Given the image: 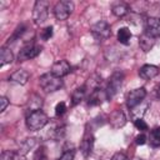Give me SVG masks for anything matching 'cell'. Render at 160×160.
I'll return each instance as SVG.
<instances>
[{
	"label": "cell",
	"instance_id": "cell-1",
	"mask_svg": "<svg viewBox=\"0 0 160 160\" xmlns=\"http://www.w3.org/2000/svg\"><path fill=\"white\" fill-rule=\"evenodd\" d=\"M48 121H49L48 115L41 110L30 112L26 116V126L30 131H38L42 129L48 124Z\"/></svg>",
	"mask_w": 160,
	"mask_h": 160
},
{
	"label": "cell",
	"instance_id": "cell-2",
	"mask_svg": "<svg viewBox=\"0 0 160 160\" xmlns=\"http://www.w3.org/2000/svg\"><path fill=\"white\" fill-rule=\"evenodd\" d=\"M39 82H40V86L42 88V90L46 92H54L62 88V80L60 78H56L51 72L42 74L39 78Z\"/></svg>",
	"mask_w": 160,
	"mask_h": 160
},
{
	"label": "cell",
	"instance_id": "cell-3",
	"mask_svg": "<svg viewBox=\"0 0 160 160\" xmlns=\"http://www.w3.org/2000/svg\"><path fill=\"white\" fill-rule=\"evenodd\" d=\"M122 81H124V74L121 71H115L110 76L108 85H106V89H105V94H106L108 100L112 99L118 94V91L120 90V88L122 85Z\"/></svg>",
	"mask_w": 160,
	"mask_h": 160
},
{
	"label": "cell",
	"instance_id": "cell-4",
	"mask_svg": "<svg viewBox=\"0 0 160 160\" xmlns=\"http://www.w3.org/2000/svg\"><path fill=\"white\" fill-rule=\"evenodd\" d=\"M49 15V2L45 0H38L32 8V20L36 25L46 21Z\"/></svg>",
	"mask_w": 160,
	"mask_h": 160
},
{
	"label": "cell",
	"instance_id": "cell-5",
	"mask_svg": "<svg viewBox=\"0 0 160 160\" xmlns=\"http://www.w3.org/2000/svg\"><path fill=\"white\" fill-rule=\"evenodd\" d=\"M74 10V2L70 0H61L54 6V15L58 20H66Z\"/></svg>",
	"mask_w": 160,
	"mask_h": 160
},
{
	"label": "cell",
	"instance_id": "cell-6",
	"mask_svg": "<svg viewBox=\"0 0 160 160\" xmlns=\"http://www.w3.org/2000/svg\"><path fill=\"white\" fill-rule=\"evenodd\" d=\"M91 34L98 40H105L111 36V28L106 21L100 20L91 26Z\"/></svg>",
	"mask_w": 160,
	"mask_h": 160
},
{
	"label": "cell",
	"instance_id": "cell-7",
	"mask_svg": "<svg viewBox=\"0 0 160 160\" xmlns=\"http://www.w3.org/2000/svg\"><path fill=\"white\" fill-rule=\"evenodd\" d=\"M40 52H41V46H39L36 44H28L20 50V52L18 55V60L19 61H26V60L36 58Z\"/></svg>",
	"mask_w": 160,
	"mask_h": 160
},
{
	"label": "cell",
	"instance_id": "cell-8",
	"mask_svg": "<svg viewBox=\"0 0 160 160\" xmlns=\"http://www.w3.org/2000/svg\"><path fill=\"white\" fill-rule=\"evenodd\" d=\"M145 96H146V90L144 88H136V89L131 90L126 95V105H128V108H130V109L135 108L136 105H139L144 100Z\"/></svg>",
	"mask_w": 160,
	"mask_h": 160
},
{
	"label": "cell",
	"instance_id": "cell-9",
	"mask_svg": "<svg viewBox=\"0 0 160 160\" xmlns=\"http://www.w3.org/2000/svg\"><path fill=\"white\" fill-rule=\"evenodd\" d=\"M70 71H71V66L66 60H60V61L54 62L51 66V70H50V72L52 75H55L56 78H60V79L62 76L68 75Z\"/></svg>",
	"mask_w": 160,
	"mask_h": 160
},
{
	"label": "cell",
	"instance_id": "cell-10",
	"mask_svg": "<svg viewBox=\"0 0 160 160\" xmlns=\"http://www.w3.org/2000/svg\"><path fill=\"white\" fill-rule=\"evenodd\" d=\"M145 31L155 38H160V18H149L145 21Z\"/></svg>",
	"mask_w": 160,
	"mask_h": 160
},
{
	"label": "cell",
	"instance_id": "cell-11",
	"mask_svg": "<svg viewBox=\"0 0 160 160\" xmlns=\"http://www.w3.org/2000/svg\"><path fill=\"white\" fill-rule=\"evenodd\" d=\"M159 68L155 66V65H150V64H146V65H142L139 70V75L140 78L145 79V80H151L154 79L155 76L159 75Z\"/></svg>",
	"mask_w": 160,
	"mask_h": 160
},
{
	"label": "cell",
	"instance_id": "cell-12",
	"mask_svg": "<svg viewBox=\"0 0 160 160\" xmlns=\"http://www.w3.org/2000/svg\"><path fill=\"white\" fill-rule=\"evenodd\" d=\"M155 39H156L155 36H152L151 34L144 31V32L140 35V38H139V45H140V48L146 52V51H149V50L152 49V46H154V44H155Z\"/></svg>",
	"mask_w": 160,
	"mask_h": 160
},
{
	"label": "cell",
	"instance_id": "cell-13",
	"mask_svg": "<svg viewBox=\"0 0 160 160\" xmlns=\"http://www.w3.org/2000/svg\"><path fill=\"white\" fill-rule=\"evenodd\" d=\"M100 85H101V76L98 75V74H92V75L86 80L84 88H85L86 92L92 94V92H95L96 90H99Z\"/></svg>",
	"mask_w": 160,
	"mask_h": 160
},
{
	"label": "cell",
	"instance_id": "cell-14",
	"mask_svg": "<svg viewBox=\"0 0 160 160\" xmlns=\"http://www.w3.org/2000/svg\"><path fill=\"white\" fill-rule=\"evenodd\" d=\"M92 145H94V136L89 132L85 134V136L82 138L81 142H80V150L82 152L84 156H89L92 151Z\"/></svg>",
	"mask_w": 160,
	"mask_h": 160
},
{
	"label": "cell",
	"instance_id": "cell-15",
	"mask_svg": "<svg viewBox=\"0 0 160 160\" xmlns=\"http://www.w3.org/2000/svg\"><path fill=\"white\" fill-rule=\"evenodd\" d=\"M109 121L114 128H122L126 122V118L121 110H115L110 114Z\"/></svg>",
	"mask_w": 160,
	"mask_h": 160
},
{
	"label": "cell",
	"instance_id": "cell-16",
	"mask_svg": "<svg viewBox=\"0 0 160 160\" xmlns=\"http://www.w3.org/2000/svg\"><path fill=\"white\" fill-rule=\"evenodd\" d=\"M41 106H42V99L39 95H36V94L31 95L30 99L28 100V104H26L28 114L38 111V110H41Z\"/></svg>",
	"mask_w": 160,
	"mask_h": 160
},
{
	"label": "cell",
	"instance_id": "cell-17",
	"mask_svg": "<svg viewBox=\"0 0 160 160\" xmlns=\"http://www.w3.org/2000/svg\"><path fill=\"white\" fill-rule=\"evenodd\" d=\"M29 78H30V74L24 69H19L10 75V80L16 84H20V85H25L28 82Z\"/></svg>",
	"mask_w": 160,
	"mask_h": 160
},
{
	"label": "cell",
	"instance_id": "cell-18",
	"mask_svg": "<svg viewBox=\"0 0 160 160\" xmlns=\"http://www.w3.org/2000/svg\"><path fill=\"white\" fill-rule=\"evenodd\" d=\"M12 60H14L12 51L10 49H8L6 46L1 48V50H0V66H4L5 64H11Z\"/></svg>",
	"mask_w": 160,
	"mask_h": 160
},
{
	"label": "cell",
	"instance_id": "cell-19",
	"mask_svg": "<svg viewBox=\"0 0 160 160\" xmlns=\"http://www.w3.org/2000/svg\"><path fill=\"white\" fill-rule=\"evenodd\" d=\"M36 141L34 138H29V139H25L21 144H20V148H19V154L20 155H26L34 146H35Z\"/></svg>",
	"mask_w": 160,
	"mask_h": 160
},
{
	"label": "cell",
	"instance_id": "cell-20",
	"mask_svg": "<svg viewBox=\"0 0 160 160\" xmlns=\"http://www.w3.org/2000/svg\"><path fill=\"white\" fill-rule=\"evenodd\" d=\"M111 11H112V14H114L115 16L122 18V16H125V15L129 12V6H128V4H125V2H118V4H115V5L112 6Z\"/></svg>",
	"mask_w": 160,
	"mask_h": 160
},
{
	"label": "cell",
	"instance_id": "cell-21",
	"mask_svg": "<svg viewBox=\"0 0 160 160\" xmlns=\"http://www.w3.org/2000/svg\"><path fill=\"white\" fill-rule=\"evenodd\" d=\"M130 39H131V32L128 28H120L119 31H118V40L120 44H124V45H128L130 42Z\"/></svg>",
	"mask_w": 160,
	"mask_h": 160
},
{
	"label": "cell",
	"instance_id": "cell-22",
	"mask_svg": "<svg viewBox=\"0 0 160 160\" xmlns=\"http://www.w3.org/2000/svg\"><path fill=\"white\" fill-rule=\"evenodd\" d=\"M85 95H86V90H85L84 85H82L81 88H78V89L72 92V96H71V105H72V106L78 105V104L85 98Z\"/></svg>",
	"mask_w": 160,
	"mask_h": 160
},
{
	"label": "cell",
	"instance_id": "cell-23",
	"mask_svg": "<svg viewBox=\"0 0 160 160\" xmlns=\"http://www.w3.org/2000/svg\"><path fill=\"white\" fill-rule=\"evenodd\" d=\"M101 102H102V98H101L100 90H96L95 92L90 94V96H89V101H88L89 105L94 106V105H99V104H101Z\"/></svg>",
	"mask_w": 160,
	"mask_h": 160
},
{
	"label": "cell",
	"instance_id": "cell-24",
	"mask_svg": "<svg viewBox=\"0 0 160 160\" xmlns=\"http://www.w3.org/2000/svg\"><path fill=\"white\" fill-rule=\"evenodd\" d=\"M150 144L152 146H160V128L155 129L150 134Z\"/></svg>",
	"mask_w": 160,
	"mask_h": 160
},
{
	"label": "cell",
	"instance_id": "cell-25",
	"mask_svg": "<svg viewBox=\"0 0 160 160\" xmlns=\"http://www.w3.org/2000/svg\"><path fill=\"white\" fill-rule=\"evenodd\" d=\"M26 31V26L24 25V24H21V25H19L16 29H15V31H14V34H12V36L9 39V42H12V41H15L16 39H19L24 32Z\"/></svg>",
	"mask_w": 160,
	"mask_h": 160
},
{
	"label": "cell",
	"instance_id": "cell-26",
	"mask_svg": "<svg viewBox=\"0 0 160 160\" xmlns=\"http://www.w3.org/2000/svg\"><path fill=\"white\" fill-rule=\"evenodd\" d=\"M52 26H46L45 29H42L41 30V34H40V36H41V39L42 40H49L51 36H52Z\"/></svg>",
	"mask_w": 160,
	"mask_h": 160
},
{
	"label": "cell",
	"instance_id": "cell-27",
	"mask_svg": "<svg viewBox=\"0 0 160 160\" xmlns=\"http://www.w3.org/2000/svg\"><path fill=\"white\" fill-rule=\"evenodd\" d=\"M65 111H66V105H65V102H58L56 104V106H55V114L58 115V116H61V115H64L65 114Z\"/></svg>",
	"mask_w": 160,
	"mask_h": 160
},
{
	"label": "cell",
	"instance_id": "cell-28",
	"mask_svg": "<svg viewBox=\"0 0 160 160\" xmlns=\"http://www.w3.org/2000/svg\"><path fill=\"white\" fill-rule=\"evenodd\" d=\"M75 158V151L74 150H66L62 152V155L60 156L59 160H74Z\"/></svg>",
	"mask_w": 160,
	"mask_h": 160
},
{
	"label": "cell",
	"instance_id": "cell-29",
	"mask_svg": "<svg viewBox=\"0 0 160 160\" xmlns=\"http://www.w3.org/2000/svg\"><path fill=\"white\" fill-rule=\"evenodd\" d=\"M45 159V148H39L34 154V160H44Z\"/></svg>",
	"mask_w": 160,
	"mask_h": 160
},
{
	"label": "cell",
	"instance_id": "cell-30",
	"mask_svg": "<svg viewBox=\"0 0 160 160\" xmlns=\"http://www.w3.org/2000/svg\"><path fill=\"white\" fill-rule=\"evenodd\" d=\"M134 124H135V128H136L138 130H142V131H144V130H148V124H146L142 119H136Z\"/></svg>",
	"mask_w": 160,
	"mask_h": 160
},
{
	"label": "cell",
	"instance_id": "cell-31",
	"mask_svg": "<svg viewBox=\"0 0 160 160\" xmlns=\"http://www.w3.org/2000/svg\"><path fill=\"white\" fill-rule=\"evenodd\" d=\"M14 156H15V154L12 151H9V150L8 151H2L0 160H14Z\"/></svg>",
	"mask_w": 160,
	"mask_h": 160
},
{
	"label": "cell",
	"instance_id": "cell-32",
	"mask_svg": "<svg viewBox=\"0 0 160 160\" xmlns=\"http://www.w3.org/2000/svg\"><path fill=\"white\" fill-rule=\"evenodd\" d=\"M8 105H9V100H8L5 96H1V98H0V111H1V112L5 111L6 108H8Z\"/></svg>",
	"mask_w": 160,
	"mask_h": 160
},
{
	"label": "cell",
	"instance_id": "cell-33",
	"mask_svg": "<svg viewBox=\"0 0 160 160\" xmlns=\"http://www.w3.org/2000/svg\"><path fill=\"white\" fill-rule=\"evenodd\" d=\"M135 142H136L138 145H144V144L146 142V136H145L144 134L138 135V136L135 138Z\"/></svg>",
	"mask_w": 160,
	"mask_h": 160
},
{
	"label": "cell",
	"instance_id": "cell-34",
	"mask_svg": "<svg viewBox=\"0 0 160 160\" xmlns=\"http://www.w3.org/2000/svg\"><path fill=\"white\" fill-rule=\"evenodd\" d=\"M111 160H129V159H128V156H126L125 154H122V152H116V154L112 155Z\"/></svg>",
	"mask_w": 160,
	"mask_h": 160
},
{
	"label": "cell",
	"instance_id": "cell-35",
	"mask_svg": "<svg viewBox=\"0 0 160 160\" xmlns=\"http://www.w3.org/2000/svg\"><path fill=\"white\" fill-rule=\"evenodd\" d=\"M158 96H160V85H159V88H158Z\"/></svg>",
	"mask_w": 160,
	"mask_h": 160
},
{
	"label": "cell",
	"instance_id": "cell-36",
	"mask_svg": "<svg viewBox=\"0 0 160 160\" xmlns=\"http://www.w3.org/2000/svg\"><path fill=\"white\" fill-rule=\"evenodd\" d=\"M136 160H142V159H136Z\"/></svg>",
	"mask_w": 160,
	"mask_h": 160
}]
</instances>
